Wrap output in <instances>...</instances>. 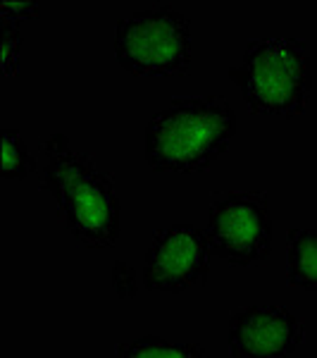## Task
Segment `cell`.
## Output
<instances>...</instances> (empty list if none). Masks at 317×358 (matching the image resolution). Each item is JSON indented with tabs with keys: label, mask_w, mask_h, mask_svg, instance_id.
Here are the masks:
<instances>
[{
	"label": "cell",
	"mask_w": 317,
	"mask_h": 358,
	"mask_svg": "<svg viewBox=\"0 0 317 358\" xmlns=\"http://www.w3.org/2000/svg\"><path fill=\"white\" fill-rule=\"evenodd\" d=\"M45 165L41 189L53 196L57 217L65 229L86 248H110L122 232L115 179L86 153L72 148L65 134H50L41 141Z\"/></svg>",
	"instance_id": "6da1fadb"
},
{
	"label": "cell",
	"mask_w": 317,
	"mask_h": 358,
	"mask_svg": "<svg viewBox=\"0 0 317 358\" xmlns=\"http://www.w3.org/2000/svg\"><path fill=\"white\" fill-rule=\"evenodd\" d=\"M236 115L222 96H179L146 124V163L155 172H203L227 153Z\"/></svg>",
	"instance_id": "7a4b0ae2"
},
{
	"label": "cell",
	"mask_w": 317,
	"mask_h": 358,
	"mask_svg": "<svg viewBox=\"0 0 317 358\" xmlns=\"http://www.w3.org/2000/svg\"><path fill=\"white\" fill-rule=\"evenodd\" d=\"M229 79L241 89L251 113L301 115L313 89L308 48L293 36L253 38L239 65L229 69Z\"/></svg>",
	"instance_id": "3957f363"
},
{
	"label": "cell",
	"mask_w": 317,
	"mask_h": 358,
	"mask_svg": "<svg viewBox=\"0 0 317 358\" xmlns=\"http://www.w3.org/2000/svg\"><path fill=\"white\" fill-rule=\"evenodd\" d=\"M115 60L136 77H182L191 69V22L172 5L136 10L117 22Z\"/></svg>",
	"instance_id": "277c9868"
},
{
	"label": "cell",
	"mask_w": 317,
	"mask_h": 358,
	"mask_svg": "<svg viewBox=\"0 0 317 358\" xmlns=\"http://www.w3.org/2000/svg\"><path fill=\"white\" fill-rule=\"evenodd\" d=\"M207 241L212 256L229 265H263L272 251V215L260 192H227L210 203Z\"/></svg>",
	"instance_id": "5b68a950"
},
{
	"label": "cell",
	"mask_w": 317,
	"mask_h": 358,
	"mask_svg": "<svg viewBox=\"0 0 317 358\" xmlns=\"http://www.w3.org/2000/svg\"><path fill=\"white\" fill-rule=\"evenodd\" d=\"M210 241L193 224L158 229L143 261V285L151 292L179 294L200 285L210 273Z\"/></svg>",
	"instance_id": "8992f818"
},
{
	"label": "cell",
	"mask_w": 317,
	"mask_h": 358,
	"mask_svg": "<svg viewBox=\"0 0 317 358\" xmlns=\"http://www.w3.org/2000/svg\"><path fill=\"white\" fill-rule=\"evenodd\" d=\"M303 322L277 303L236 308L227 325L232 358H291L303 344Z\"/></svg>",
	"instance_id": "52a82bcc"
},
{
	"label": "cell",
	"mask_w": 317,
	"mask_h": 358,
	"mask_svg": "<svg viewBox=\"0 0 317 358\" xmlns=\"http://www.w3.org/2000/svg\"><path fill=\"white\" fill-rule=\"evenodd\" d=\"M289 282L317 294V227H296L289 232Z\"/></svg>",
	"instance_id": "ba28073f"
},
{
	"label": "cell",
	"mask_w": 317,
	"mask_h": 358,
	"mask_svg": "<svg viewBox=\"0 0 317 358\" xmlns=\"http://www.w3.org/2000/svg\"><path fill=\"white\" fill-rule=\"evenodd\" d=\"M115 358H210L198 344L167 342L160 337H141L134 342H124L115 349Z\"/></svg>",
	"instance_id": "9c48e42d"
},
{
	"label": "cell",
	"mask_w": 317,
	"mask_h": 358,
	"mask_svg": "<svg viewBox=\"0 0 317 358\" xmlns=\"http://www.w3.org/2000/svg\"><path fill=\"white\" fill-rule=\"evenodd\" d=\"M36 170V160L29 153L24 138L17 129L3 131V160H0V177L5 182H22Z\"/></svg>",
	"instance_id": "30bf717a"
},
{
	"label": "cell",
	"mask_w": 317,
	"mask_h": 358,
	"mask_svg": "<svg viewBox=\"0 0 317 358\" xmlns=\"http://www.w3.org/2000/svg\"><path fill=\"white\" fill-rule=\"evenodd\" d=\"M3 20V17H0ZM20 27L13 20H3V38H0V53H3V72L8 77L17 74L20 69V60H17V53H20Z\"/></svg>",
	"instance_id": "8fae6325"
},
{
	"label": "cell",
	"mask_w": 317,
	"mask_h": 358,
	"mask_svg": "<svg viewBox=\"0 0 317 358\" xmlns=\"http://www.w3.org/2000/svg\"><path fill=\"white\" fill-rule=\"evenodd\" d=\"M112 287H115V292H117L119 299H134L138 294L136 270L131 268V265L117 261L112 268Z\"/></svg>",
	"instance_id": "7c38bea8"
},
{
	"label": "cell",
	"mask_w": 317,
	"mask_h": 358,
	"mask_svg": "<svg viewBox=\"0 0 317 358\" xmlns=\"http://www.w3.org/2000/svg\"><path fill=\"white\" fill-rule=\"evenodd\" d=\"M41 15V3H34V0H29V3H0V17L3 20H13V17H27V20H31V17H38Z\"/></svg>",
	"instance_id": "4fadbf2b"
}]
</instances>
